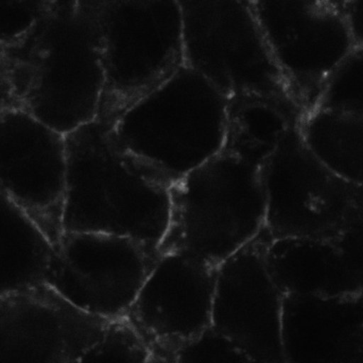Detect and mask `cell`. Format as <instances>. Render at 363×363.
<instances>
[{
  "label": "cell",
  "instance_id": "obj_3",
  "mask_svg": "<svg viewBox=\"0 0 363 363\" xmlns=\"http://www.w3.org/2000/svg\"><path fill=\"white\" fill-rule=\"evenodd\" d=\"M262 168L221 152L177 180L160 254L218 267L253 240L265 226Z\"/></svg>",
  "mask_w": 363,
  "mask_h": 363
},
{
  "label": "cell",
  "instance_id": "obj_15",
  "mask_svg": "<svg viewBox=\"0 0 363 363\" xmlns=\"http://www.w3.org/2000/svg\"><path fill=\"white\" fill-rule=\"evenodd\" d=\"M281 338L286 363H363V294H285Z\"/></svg>",
  "mask_w": 363,
  "mask_h": 363
},
{
  "label": "cell",
  "instance_id": "obj_1",
  "mask_svg": "<svg viewBox=\"0 0 363 363\" xmlns=\"http://www.w3.org/2000/svg\"><path fill=\"white\" fill-rule=\"evenodd\" d=\"M65 139L63 233L126 238L158 250L177 179L125 149L97 121Z\"/></svg>",
  "mask_w": 363,
  "mask_h": 363
},
{
  "label": "cell",
  "instance_id": "obj_11",
  "mask_svg": "<svg viewBox=\"0 0 363 363\" xmlns=\"http://www.w3.org/2000/svg\"><path fill=\"white\" fill-rule=\"evenodd\" d=\"M111 320L44 282L0 296V363H77Z\"/></svg>",
  "mask_w": 363,
  "mask_h": 363
},
{
  "label": "cell",
  "instance_id": "obj_7",
  "mask_svg": "<svg viewBox=\"0 0 363 363\" xmlns=\"http://www.w3.org/2000/svg\"><path fill=\"white\" fill-rule=\"evenodd\" d=\"M270 238H332L363 224V185L332 172L292 128L262 168Z\"/></svg>",
  "mask_w": 363,
  "mask_h": 363
},
{
  "label": "cell",
  "instance_id": "obj_17",
  "mask_svg": "<svg viewBox=\"0 0 363 363\" xmlns=\"http://www.w3.org/2000/svg\"><path fill=\"white\" fill-rule=\"evenodd\" d=\"M55 247L0 189V296L45 282Z\"/></svg>",
  "mask_w": 363,
  "mask_h": 363
},
{
  "label": "cell",
  "instance_id": "obj_9",
  "mask_svg": "<svg viewBox=\"0 0 363 363\" xmlns=\"http://www.w3.org/2000/svg\"><path fill=\"white\" fill-rule=\"evenodd\" d=\"M160 256L126 238L63 233L45 283L78 307L111 320L126 315Z\"/></svg>",
  "mask_w": 363,
  "mask_h": 363
},
{
  "label": "cell",
  "instance_id": "obj_2",
  "mask_svg": "<svg viewBox=\"0 0 363 363\" xmlns=\"http://www.w3.org/2000/svg\"><path fill=\"white\" fill-rule=\"evenodd\" d=\"M18 108L65 135L96 121L106 77L100 36L77 0H56L5 47Z\"/></svg>",
  "mask_w": 363,
  "mask_h": 363
},
{
  "label": "cell",
  "instance_id": "obj_18",
  "mask_svg": "<svg viewBox=\"0 0 363 363\" xmlns=\"http://www.w3.org/2000/svg\"><path fill=\"white\" fill-rule=\"evenodd\" d=\"M308 150L341 178L363 185V115L313 109L296 126Z\"/></svg>",
  "mask_w": 363,
  "mask_h": 363
},
{
  "label": "cell",
  "instance_id": "obj_14",
  "mask_svg": "<svg viewBox=\"0 0 363 363\" xmlns=\"http://www.w3.org/2000/svg\"><path fill=\"white\" fill-rule=\"evenodd\" d=\"M265 259L284 294H363V224L332 238L270 239Z\"/></svg>",
  "mask_w": 363,
  "mask_h": 363
},
{
  "label": "cell",
  "instance_id": "obj_19",
  "mask_svg": "<svg viewBox=\"0 0 363 363\" xmlns=\"http://www.w3.org/2000/svg\"><path fill=\"white\" fill-rule=\"evenodd\" d=\"M313 109L363 115L362 48L353 51L333 71Z\"/></svg>",
  "mask_w": 363,
  "mask_h": 363
},
{
  "label": "cell",
  "instance_id": "obj_20",
  "mask_svg": "<svg viewBox=\"0 0 363 363\" xmlns=\"http://www.w3.org/2000/svg\"><path fill=\"white\" fill-rule=\"evenodd\" d=\"M151 351L126 315L111 319L100 340L82 362H150Z\"/></svg>",
  "mask_w": 363,
  "mask_h": 363
},
{
  "label": "cell",
  "instance_id": "obj_10",
  "mask_svg": "<svg viewBox=\"0 0 363 363\" xmlns=\"http://www.w3.org/2000/svg\"><path fill=\"white\" fill-rule=\"evenodd\" d=\"M217 269L186 255H160L126 314L148 345L150 362H175L211 325Z\"/></svg>",
  "mask_w": 363,
  "mask_h": 363
},
{
  "label": "cell",
  "instance_id": "obj_24",
  "mask_svg": "<svg viewBox=\"0 0 363 363\" xmlns=\"http://www.w3.org/2000/svg\"><path fill=\"white\" fill-rule=\"evenodd\" d=\"M4 48L2 45H0V57H2L4 55Z\"/></svg>",
  "mask_w": 363,
  "mask_h": 363
},
{
  "label": "cell",
  "instance_id": "obj_5",
  "mask_svg": "<svg viewBox=\"0 0 363 363\" xmlns=\"http://www.w3.org/2000/svg\"><path fill=\"white\" fill-rule=\"evenodd\" d=\"M228 111L226 97L183 65L110 132L125 149L179 180L221 152Z\"/></svg>",
  "mask_w": 363,
  "mask_h": 363
},
{
  "label": "cell",
  "instance_id": "obj_13",
  "mask_svg": "<svg viewBox=\"0 0 363 363\" xmlns=\"http://www.w3.org/2000/svg\"><path fill=\"white\" fill-rule=\"evenodd\" d=\"M65 180V135L18 108L0 115V189L55 247L63 234Z\"/></svg>",
  "mask_w": 363,
  "mask_h": 363
},
{
  "label": "cell",
  "instance_id": "obj_21",
  "mask_svg": "<svg viewBox=\"0 0 363 363\" xmlns=\"http://www.w3.org/2000/svg\"><path fill=\"white\" fill-rule=\"evenodd\" d=\"M175 362L250 363V361L229 337L210 325L179 350Z\"/></svg>",
  "mask_w": 363,
  "mask_h": 363
},
{
  "label": "cell",
  "instance_id": "obj_23",
  "mask_svg": "<svg viewBox=\"0 0 363 363\" xmlns=\"http://www.w3.org/2000/svg\"><path fill=\"white\" fill-rule=\"evenodd\" d=\"M18 106L9 69L4 59L0 57V115Z\"/></svg>",
  "mask_w": 363,
  "mask_h": 363
},
{
  "label": "cell",
  "instance_id": "obj_12",
  "mask_svg": "<svg viewBox=\"0 0 363 363\" xmlns=\"http://www.w3.org/2000/svg\"><path fill=\"white\" fill-rule=\"evenodd\" d=\"M265 228L217 269L211 325L250 362L286 363L281 323L284 293L268 269Z\"/></svg>",
  "mask_w": 363,
  "mask_h": 363
},
{
  "label": "cell",
  "instance_id": "obj_6",
  "mask_svg": "<svg viewBox=\"0 0 363 363\" xmlns=\"http://www.w3.org/2000/svg\"><path fill=\"white\" fill-rule=\"evenodd\" d=\"M176 2L185 66L228 100L261 96L295 104L249 0Z\"/></svg>",
  "mask_w": 363,
  "mask_h": 363
},
{
  "label": "cell",
  "instance_id": "obj_4",
  "mask_svg": "<svg viewBox=\"0 0 363 363\" xmlns=\"http://www.w3.org/2000/svg\"><path fill=\"white\" fill-rule=\"evenodd\" d=\"M100 36L106 82L96 121L112 127L184 65L176 0H77Z\"/></svg>",
  "mask_w": 363,
  "mask_h": 363
},
{
  "label": "cell",
  "instance_id": "obj_25",
  "mask_svg": "<svg viewBox=\"0 0 363 363\" xmlns=\"http://www.w3.org/2000/svg\"><path fill=\"white\" fill-rule=\"evenodd\" d=\"M55 1H56V0H50V3H52V2H55Z\"/></svg>",
  "mask_w": 363,
  "mask_h": 363
},
{
  "label": "cell",
  "instance_id": "obj_22",
  "mask_svg": "<svg viewBox=\"0 0 363 363\" xmlns=\"http://www.w3.org/2000/svg\"><path fill=\"white\" fill-rule=\"evenodd\" d=\"M50 0H0V45L22 38L46 12Z\"/></svg>",
  "mask_w": 363,
  "mask_h": 363
},
{
  "label": "cell",
  "instance_id": "obj_16",
  "mask_svg": "<svg viewBox=\"0 0 363 363\" xmlns=\"http://www.w3.org/2000/svg\"><path fill=\"white\" fill-rule=\"evenodd\" d=\"M303 113L294 104L261 96L228 100L221 152L263 167Z\"/></svg>",
  "mask_w": 363,
  "mask_h": 363
},
{
  "label": "cell",
  "instance_id": "obj_8",
  "mask_svg": "<svg viewBox=\"0 0 363 363\" xmlns=\"http://www.w3.org/2000/svg\"><path fill=\"white\" fill-rule=\"evenodd\" d=\"M352 0H249L289 94L313 110L333 71L359 46L347 21Z\"/></svg>",
  "mask_w": 363,
  "mask_h": 363
}]
</instances>
